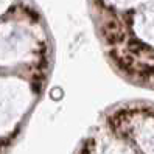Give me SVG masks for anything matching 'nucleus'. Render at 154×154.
<instances>
[{
    "label": "nucleus",
    "mask_w": 154,
    "mask_h": 154,
    "mask_svg": "<svg viewBox=\"0 0 154 154\" xmlns=\"http://www.w3.org/2000/svg\"><path fill=\"white\" fill-rule=\"evenodd\" d=\"M45 45L42 28L33 20L6 19L0 22V66H16L39 58Z\"/></svg>",
    "instance_id": "obj_1"
},
{
    "label": "nucleus",
    "mask_w": 154,
    "mask_h": 154,
    "mask_svg": "<svg viewBox=\"0 0 154 154\" xmlns=\"http://www.w3.org/2000/svg\"><path fill=\"white\" fill-rule=\"evenodd\" d=\"M33 100L34 94L26 81L0 76V135L10 132L19 123Z\"/></svg>",
    "instance_id": "obj_2"
},
{
    "label": "nucleus",
    "mask_w": 154,
    "mask_h": 154,
    "mask_svg": "<svg viewBox=\"0 0 154 154\" xmlns=\"http://www.w3.org/2000/svg\"><path fill=\"white\" fill-rule=\"evenodd\" d=\"M10 5H11V0H0V14L5 13L10 8Z\"/></svg>",
    "instance_id": "obj_3"
}]
</instances>
